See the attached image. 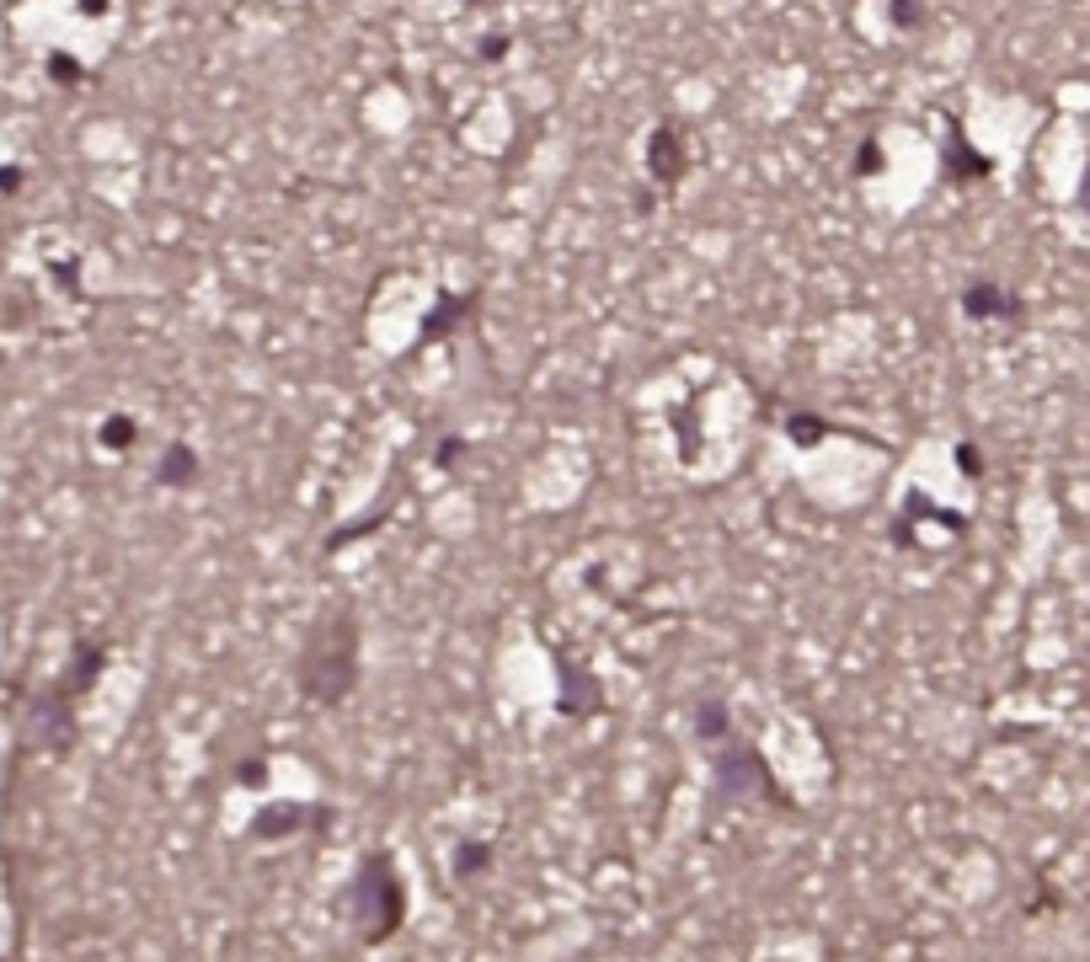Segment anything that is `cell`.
<instances>
[{"label": "cell", "instance_id": "1", "mask_svg": "<svg viewBox=\"0 0 1090 962\" xmlns=\"http://www.w3.org/2000/svg\"><path fill=\"white\" fill-rule=\"evenodd\" d=\"M679 166H684V155H679V134H674V129H663V134H658V145H652V172H658V182H674V177H679Z\"/></svg>", "mask_w": 1090, "mask_h": 962}]
</instances>
